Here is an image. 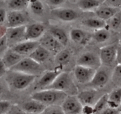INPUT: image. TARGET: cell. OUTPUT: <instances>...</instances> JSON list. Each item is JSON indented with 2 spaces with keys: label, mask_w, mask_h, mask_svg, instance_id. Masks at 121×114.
Masks as SVG:
<instances>
[{
  "label": "cell",
  "mask_w": 121,
  "mask_h": 114,
  "mask_svg": "<svg viewBox=\"0 0 121 114\" xmlns=\"http://www.w3.org/2000/svg\"><path fill=\"white\" fill-rule=\"evenodd\" d=\"M67 96L61 91L45 89L33 93L30 97L31 99L38 101L47 107L54 105L61 106Z\"/></svg>",
  "instance_id": "6da1fadb"
},
{
  "label": "cell",
  "mask_w": 121,
  "mask_h": 114,
  "mask_svg": "<svg viewBox=\"0 0 121 114\" xmlns=\"http://www.w3.org/2000/svg\"><path fill=\"white\" fill-rule=\"evenodd\" d=\"M46 89L61 91L68 96H77L78 89L69 73L62 72L59 74L53 83Z\"/></svg>",
  "instance_id": "7a4b0ae2"
},
{
  "label": "cell",
  "mask_w": 121,
  "mask_h": 114,
  "mask_svg": "<svg viewBox=\"0 0 121 114\" xmlns=\"http://www.w3.org/2000/svg\"><path fill=\"white\" fill-rule=\"evenodd\" d=\"M6 81L9 86L17 91H22L27 89L35 81L36 77L22 73L9 70Z\"/></svg>",
  "instance_id": "3957f363"
},
{
  "label": "cell",
  "mask_w": 121,
  "mask_h": 114,
  "mask_svg": "<svg viewBox=\"0 0 121 114\" xmlns=\"http://www.w3.org/2000/svg\"><path fill=\"white\" fill-rule=\"evenodd\" d=\"M10 70L36 77L42 73L43 69L42 64L37 63L29 57H25Z\"/></svg>",
  "instance_id": "277c9868"
},
{
  "label": "cell",
  "mask_w": 121,
  "mask_h": 114,
  "mask_svg": "<svg viewBox=\"0 0 121 114\" xmlns=\"http://www.w3.org/2000/svg\"><path fill=\"white\" fill-rule=\"evenodd\" d=\"M29 19V16L25 11H9L5 25L7 28L26 26Z\"/></svg>",
  "instance_id": "5b68a950"
},
{
  "label": "cell",
  "mask_w": 121,
  "mask_h": 114,
  "mask_svg": "<svg viewBox=\"0 0 121 114\" xmlns=\"http://www.w3.org/2000/svg\"><path fill=\"white\" fill-rule=\"evenodd\" d=\"M117 45L115 44L102 47L100 49L99 57L101 64L106 66H110L116 63Z\"/></svg>",
  "instance_id": "8992f818"
},
{
  "label": "cell",
  "mask_w": 121,
  "mask_h": 114,
  "mask_svg": "<svg viewBox=\"0 0 121 114\" xmlns=\"http://www.w3.org/2000/svg\"><path fill=\"white\" fill-rule=\"evenodd\" d=\"M76 64L95 70L99 69L102 65L99 56L92 52H86L80 55L77 60Z\"/></svg>",
  "instance_id": "52a82bcc"
},
{
  "label": "cell",
  "mask_w": 121,
  "mask_h": 114,
  "mask_svg": "<svg viewBox=\"0 0 121 114\" xmlns=\"http://www.w3.org/2000/svg\"><path fill=\"white\" fill-rule=\"evenodd\" d=\"M25 34L26 26L7 28L5 37L7 40L9 47L11 48L16 44L26 41Z\"/></svg>",
  "instance_id": "ba28073f"
},
{
  "label": "cell",
  "mask_w": 121,
  "mask_h": 114,
  "mask_svg": "<svg viewBox=\"0 0 121 114\" xmlns=\"http://www.w3.org/2000/svg\"><path fill=\"white\" fill-rule=\"evenodd\" d=\"M61 108L65 114H82L83 106L77 96H67Z\"/></svg>",
  "instance_id": "9c48e42d"
},
{
  "label": "cell",
  "mask_w": 121,
  "mask_h": 114,
  "mask_svg": "<svg viewBox=\"0 0 121 114\" xmlns=\"http://www.w3.org/2000/svg\"><path fill=\"white\" fill-rule=\"evenodd\" d=\"M96 70L80 65H75L74 75L75 79L81 84L88 85L92 80Z\"/></svg>",
  "instance_id": "30bf717a"
},
{
  "label": "cell",
  "mask_w": 121,
  "mask_h": 114,
  "mask_svg": "<svg viewBox=\"0 0 121 114\" xmlns=\"http://www.w3.org/2000/svg\"><path fill=\"white\" fill-rule=\"evenodd\" d=\"M51 14L53 17L64 22H72L76 20L78 14L75 10L69 8H59L51 10Z\"/></svg>",
  "instance_id": "8fae6325"
},
{
  "label": "cell",
  "mask_w": 121,
  "mask_h": 114,
  "mask_svg": "<svg viewBox=\"0 0 121 114\" xmlns=\"http://www.w3.org/2000/svg\"><path fill=\"white\" fill-rule=\"evenodd\" d=\"M45 33V26L42 23L28 24L26 26V40L39 41Z\"/></svg>",
  "instance_id": "7c38bea8"
},
{
  "label": "cell",
  "mask_w": 121,
  "mask_h": 114,
  "mask_svg": "<svg viewBox=\"0 0 121 114\" xmlns=\"http://www.w3.org/2000/svg\"><path fill=\"white\" fill-rule=\"evenodd\" d=\"M41 46L46 49L51 53L56 55L62 50V45L49 32L45 33L39 40Z\"/></svg>",
  "instance_id": "4fadbf2b"
},
{
  "label": "cell",
  "mask_w": 121,
  "mask_h": 114,
  "mask_svg": "<svg viewBox=\"0 0 121 114\" xmlns=\"http://www.w3.org/2000/svg\"><path fill=\"white\" fill-rule=\"evenodd\" d=\"M62 72L61 69L57 68L55 70H48L45 72L38 80L35 88L38 91L46 89L53 83L56 77Z\"/></svg>",
  "instance_id": "5bb4252c"
},
{
  "label": "cell",
  "mask_w": 121,
  "mask_h": 114,
  "mask_svg": "<svg viewBox=\"0 0 121 114\" xmlns=\"http://www.w3.org/2000/svg\"><path fill=\"white\" fill-rule=\"evenodd\" d=\"M39 45V41L26 40L14 45L11 49L24 57H29Z\"/></svg>",
  "instance_id": "9a60e30c"
},
{
  "label": "cell",
  "mask_w": 121,
  "mask_h": 114,
  "mask_svg": "<svg viewBox=\"0 0 121 114\" xmlns=\"http://www.w3.org/2000/svg\"><path fill=\"white\" fill-rule=\"evenodd\" d=\"M110 75L107 70L100 68L96 70L92 80L88 84L93 89L97 90L104 87L109 82Z\"/></svg>",
  "instance_id": "2e32d148"
},
{
  "label": "cell",
  "mask_w": 121,
  "mask_h": 114,
  "mask_svg": "<svg viewBox=\"0 0 121 114\" xmlns=\"http://www.w3.org/2000/svg\"><path fill=\"white\" fill-rule=\"evenodd\" d=\"M98 94L97 90L92 89L91 90H86L78 92L77 96L83 106H89L93 107L100 97H98Z\"/></svg>",
  "instance_id": "e0dca14e"
},
{
  "label": "cell",
  "mask_w": 121,
  "mask_h": 114,
  "mask_svg": "<svg viewBox=\"0 0 121 114\" xmlns=\"http://www.w3.org/2000/svg\"><path fill=\"white\" fill-rule=\"evenodd\" d=\"M24 57H25L15 52L11 48H9L3 54L1 59L7 69L10 70L16 64H18Z\"/></svg>",
  "instance_id": "ac0fdd59"
},
{
  "label": "cell",
  "mask_w": 121,
  "mask_h": 114,
  "mask_svg": "<svg viewBox=\"0 0 121 114\" xmlns=\"http://www.w3.org/2000/svg\"><path fill=\"white\" fill-rule=\"evenodd\" d=\"M26 114H41L46 106L40 102L31 99L18 106Z\"/></svg>",
  "instance_id": "d6986e66"
},
{
  "label": "cell",
  "mask_w": 121,
  "mask_h": 114,
  "mask_svg": "<svg viewBox=\"0 0 121 114\" xmlns=\"http://www.w3.org/2000/svg\"><path fill=\"white\" fill-rule=\"evenodd\" d=\"M69 38L74 43L81 45H85L90 41L91 35L78 28H73L69 32Z\"/></svg>",
  "instance_id": "ffe728a7"
},
{
  "label": "cell",
  "mask_w": 121,
  "mask_h": 114,
  "mask_svg": "<svg viewBox=\"0 0 121 114\" xmlns=\"http://www.w3.org/2000/svg\"><path fill=\"white\" fill-rule=\"evenodd\" d=\"M100 6L95 11L96 17L103 20L108 22L109 20L112 18L114 16L121 11V10L116 8L112 7L108 5Z\"/></svg>",
  "instance_id": "44dd1931"
},
{
  "label": "cell",
  "mask_w": 121,
  "mask_h": 114,
  "mask_svg": "<svg viewBox=\"0 0 121 114\" xmlns=\"http://www.w3.org/2000/svg\"><path fill=\"white\" fill-rule=\"evenodd\" d=\"M103 0H78L76 1L78 7L83 11H95L104 4Z\"/></svg>",
  "instance_id": "7402d4cb"
},
{
  "label": "cell",
  "mask_w": 121,
  "mask_h": 114,
  "mask_svg": "<svg viewBox=\"0 0 121 114\" xmlns=\"http://www.w3.org/2000/svg\"><path fill=\"white\" fill-rule=\"evenodd\" d=\"M81 23L84 26L95 30L108 28L107 22L97 17L86 19L82 21Z\"/></svg>",
  "instance_id": "603a6c76"
},
{
  "label": "cell",
  "mask_w": 121,
  "mask_h": 114,
  "mask_svg": "<svg viewBox=\"0 0 121 114\" xmlns=\"http://www.w3.org/2000/svg\"><path fill=\"white\" fill-rule=\"evenodd\" d=\"M51 54L49 51L40 45L29 57L37 63L42 64L48 60Z\"/></svg>",
  "instance_id": "cb8c5ba5"
},
{
  "label": "cell",
  "mask_w": 121,
  "mask_h": 114,
  "mask_svg": "<svg viewBox=\"0 0 121 114\" xmlns=\"http://www.w3.org/2000/svg\"><path fill=\"white\" fill-rule=\"evenodd\" d=\"M108 105L109 108L119 109L121 105V87L114 89L108 94Z\"/></svg>",
  "instance_id": "d4e9b609"
},
{
  "label": "cell",
  "mask_w": 121,
  "mask_h": 114,
  "mask_svg": "<svg viewBox=\"0 0 121 114\" xmlns=\"http://www.w3.org/2000/svg\"><path fill=\"white\" fill-rule=\"evenodd\" d=\"M48 32L63 47L67 45L68 37L66 32L63 29L58 27H52L49 29Z\"/></svg>",
  "instance_id": "484cf974"
},
{
  "label": "cell",
  "mask_w": 121,
  "mask_h": 114,
  "mask_svg": "<svg viewBox=\"0 0 121 114\" xmlns=\"http://www.w3.org/2000/svg\"><path fill=\"white\" fill-rule=\"evenodd\" d=\"M72 57V53L68 49H62L60 51L55 55V62L58 66V68H61L67 65L70 62Z\"/></svg>",
  "instance_id": "4316f807"
},
{
  "label": "cell",
  "mask_w": 121,
  "mask_h": 114,
  "mask_svg": "<svg viewBox=\"0 0 121 114\" xmlns=\"http://www.w3.org/2000/svg\"><path fill=\"white\" fill-rule=\"evenodd\" d=\"M6 4L9 11H25L29 7V1L27 0H9Z\"/></svg>",
  "instance_id": "83f0119b"
},
{
  "label": "cell",
  "mask_w": 121,
  "mask_h": 114,
  "mask_svg": "<svg viewBox=\"0 0 121 114\" xmlns=\"http://www.w3.org/2000/svg\"><path fill=\"white\" fill-rule=\"evenodd\" d=\"M91 38L97 43H104L108 41L110 38V33L108 28L95 30Z\"/></svg>",
  "instance_id": "f1b7e54d"
},
{
  "label": "cell",
  "mask_w": 121,
  "mask_h": 114,
  "mask_svg": "<svg viewBox=\"0 0 121 114\" xmlns=\"http://www.w3.org/2000/svg\"><path fill=\"white\" fill-rule=\"evenodd\" d=\"M29 9L33 15L36 16H42L43 15L45 7L41 1H29Z\"/></svg>",
  "instance_id": "f546056e"
},
{
  "label": "cell",
  "mask_w": 121,
  "mask_h": 114,
  "mask_svg": "<svg viewBox=\"0 0 121 114\" xmlns=\"http://www.w3.org/2000/svg\"><path fill=\"white\" fill-rule=\"evenodd\" d=\"M108 94H103L93 106L94 114H100L108 107Z\"/></svg>",
  "instance_id": "4dcf8cb0"
},
{
  "label": "cell",
  "mask_w": 121,
  "mask_h": 114,
  "mask_svg": "<svg viewBox=\"0 0 121 114\" xmlns=\"http://www.w3.org/2000/svg\"><path fill=\"white\" fill-rule=\"evenodd\" d=\"M120 12L116 14L112 18H111L108 22H106L107 24H108V29L110 28V29H113V30H117L121 27V14H120Z\"/></svg>",
  "instance_id": "1f68e13d"
},
{
  "label": "cell",
  "mask_w": 121,
  "mask_h": 114,
  "mask_svg": "<svg viewBox=\"0 0 121 114\" xmlns=\"http://www.w3.org/2000/svg\"><path fill=\"white\" fill-rule=\"evenodd\" d=\"M41 114H65L61 106L54 105L47 106Z\"/></svg>",
  "instance_id": "d6a6232c"
},
{
  "label": "cell",
  "mask_w": 121,
  "mask_h": 114,
  "mask_svg": "<svg viewBox=\"0 0 121 114\" xmlns=\"http://www.w3.org/2000/svg\"><path fill=\"white\" fill-rule=\"evenodd\" d=\"M112 80L115 84H121V64H116L112 75Z\"/></svg>",
  "instance_id": "836d02e7"
},
{
  "label": "cell",
  "mask_w": 121,
  "mask_h": 114,
  "mask_svg": "<svg viewBox=\"0 0 121 114\" xmlns=\"http://www.w3.org/2000/svg\"><path fill=\"white\" fill-rule=\"evenodd\" d=\"M44 2L49 7L52 8V10H53V9L61 8L62 5H64L67 3V1L65 0H47Z\"/></svg>",
  "instance_id": "e575fe53"
},
{
  "label": "cell",
  "mask_w": 121,
  "mask_h": 114,
  "mask_svg": "<svg viewBox=\"0 0 121 114\" xmlns=\"http://www.w3.org/2000/svg\"><path fill=\"white\" fill-rule=\"evenodd\" d=\"M12 104L9 101L0 100V114H7Z\"/></svg>",
  "instance_id": "d590c367"
},
{
  "label": "cell",
  "mask_w": 121,
  "mask_h": 114,
  "mask_svg": "<svg viewBox=\"0 0 121 114\" xmlns=\"http://www.w3.org/2000/svg\"><path fill=\"white\" fill-rule=\"evenodd\" d=\"M104 5L116 8L121 10V0H109V1H104Z\"/></svg>",
  "instance_id": "8d00e7d4"
},
{
  "label": "cell",
  "mask_w": 121,
  "mask_h": 114,
  "mask_svg": "<svg viewBox=\"0 0 121 114\" xmlns=\"http://www.w3.org/2000/svg\"><path fill=\"white\" fill-rule=\"evenodd\" d=\"M9 48L7 40L5 36L2 38H0V54L2 53L3 55Z\"/></svg>",
  "instance_id": "74e56055"
},
{
  "label": "cell",
  "mask_w": 121,
  "mask_h": 114,
  "mask_svg": "<svg viewBox=\"0 0 121 114\" xmlns=\"http://www.w3.org/2000/svg\"><path fill=\"white\" fill-rule=\"evenodd\" d=\"M7 11L3 8L0 9V25H5L7 20Z\"/></svg>",
  "instance_id": "f35d334b"
},
{
  "label": "cell",
  "mask_w": 121,
  "mask_h": 114,
  "mask_svg": "<svg viewBox=\"0 0 121 114\" xmlns=\"http://www.w3.org/2000/svg\"><path fill=\"white\" fill-rule=\"evenodd\" d=\"M7 114H26L18 106H12Z\"/></svg>",
  "instance_id": "ab89813d"
},
{
  "label": "cell",
  "mask_w": 121,
  "mask_h": 114,
  "mask_svg": "<svg viewBox=\"0 0 121 114\" xmlns=\"http://www.w3.org/2000/svg\"><path fill=\"white\" fill-rule=\"evenodd\" d=\"M121 111L118 109H113L108 107L100 114H120Z\"/></svg>",
  "instance_id": "60d3db41"
},
{
  "label": "cell",
  "mask_w": 121,
  "mask_h": 114,
  "mask_svg": "<svg viewBox=\"0 0 121 114\" xmlns=\"http://www.w3.org/2000/svg\"><path fill=\"white\" fill-rule=\"evenodd\" d=\"M7 70L1 59L0 58V78H1L4 75H6Z\"/></svg>",
  "instance_id": "b9f144b4"
},
{
  "label": "cell",
  "mask_w": 121,
  "mask_h": 114,
  "mask_svg": "<svg viewBox=\"0 0 121 114\" xmlns=\"http://www.w3.org/2000/svg\"><path fill=\"white\" fill-rule=\"evenodd\" d=\"M116 64H121V45H117V56H116Z\"/></svg>",
  "instance_id": "7bdbcfd3"
},
{
  "label": "cell",
  "mask_w": 121,
  "mask_h": 114,
  "mask_svg": "<svg viewBox=\"0 0 121 114\" xmlns=\"http://www.w3.org/2000/svg\"><path fill=\"white\" fill-rule=\"evenodd\" d=\"M7 28L5 25H0V38L5 36Z\"/></svg>",
  "instance_id": "ee69618b"
},
{
  "label": "cell",
  "mask_w": 121,
  "mask_h": 114,
  "mask_svg": "<svg viewBox=\"0 0 121 114\" xmlns=\"http://www.w3.org/2000/svg\"><path fill=\"white\" fill-rule=\"evenodd\" d=\"M3 91V85H2L1 83L0 82V93H1Z\"/></svg>",
  "instance_id": "f6af8a7d"
},
{
  "label": "cell",
  "mask_w": 121,
  "mask_h": 114,
  "mask_svg": "<svg viewBox=\"0 0 121 114\" xmlns=\"http://www.w3.org/2000/svg\"><path fill=\"white\" fill-rule=\"evenodd\" d=\"M119 44L120 45H121V38L119 40Z\"/></svg>",
  "instance_id": "bcb514c9"
},
{
  "label": "cell",
  "mask_w": 121,
  "mask_h": 114,
  "mask_svg": "<svg viewBox=\"0 0 121 114\" xmlns=\"http://www.w3.org/2000/svg\"><path fill=\"white\" fill-rule=\"evenodd\" d=\"M120 110V111H121V106H120V108H119V109Z\"/></svg>",
  "instance_id": "7dc6e473"
},
{
  "label": "cell",
  "mask_w": 121,
  "mask_h": 114,
  "mask_svg": "<svg viewBox=\"0 0 121 114\" xmlns=\"http://www.w3.org/2000/svg\"></svg>",
  "instance_id": "c3c4849f"
}]
</instances>
